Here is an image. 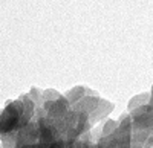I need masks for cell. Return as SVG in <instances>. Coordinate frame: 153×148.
<instances>
[{"label":"cell","instance_id":"1","mask_svg":"<svg viewBox=\"0 0 153 148\" xmlns=\"http://www.w3.org/2000/svg\"><path fill=\"white\" fill-rule=\"evenodd\" d=\"M22 115V105L20 102H12L8 105V108L3 112V115L0 116V131H11L17 125L19 118Z\"/></svg>","mask_w":153,"mask_h":148}]
</instances>
